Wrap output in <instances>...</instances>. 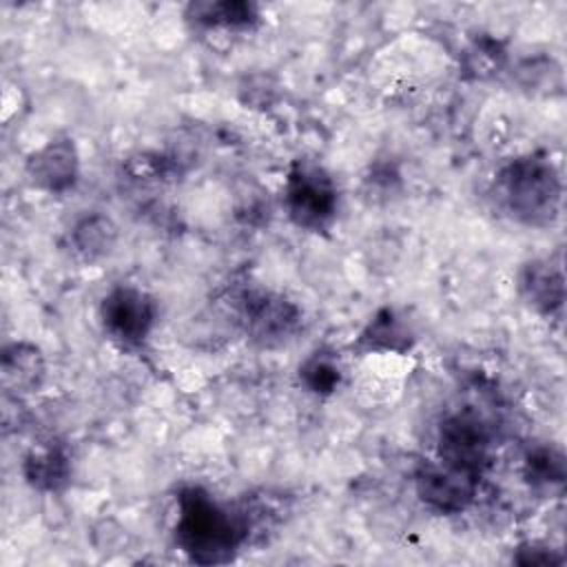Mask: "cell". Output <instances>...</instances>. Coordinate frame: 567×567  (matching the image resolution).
<instances>
[{"instance_id":"cell-1","label":"cell","mask_w":567,"mask_h":567,"mask_svg":"<svg viewBox=\"0 0 567 567\" xmlns=\"http://www.w3.org/2000/svg\"><path fill=\"white\" fill-rule=\"evenodd\" d=\"M248 534L246 516L217 503L202 487H186L177 496L175 540L190 560L226 563Z\"/></svg>"},{"instance_id":"cell-2","label":"cell","mask_w":567,"mask_h":567,"mask_svg":"<svg viewBox=\"0 0 567 567\" xmlns=\"http://www.w3.org/2000/svg\"><path fill=\"white\" fill-rule=\"evenodd\" d=\"M494 197L512 219L525 226H547L558 217L563 182L551 159L529 153L496 173Z\"/></svg>"},{"instance_id":"cell-3","label":"cell","mask_w":567,"mask_h":567,"mask_svg":"<svg viewBox=\"0 0 567 567\" xmlns=\"http://www.w3.org/2000/svg\"><path fill=\"white\" fill-rule=\"evenodd\" d=\"M286 208L290 219L306 230H323L337 213V188L332 177L317 164L299 159L286 179Z\"/></svg>"},{"instance_id":"cell-4","label":"cell","mask_w":567,"mask_h":567,"mask_svg":"<svg viewBox=\"0 0 567 567\" xmlns=\"http://www.w3.org/2000/svg\"><path fill=\"white\" fill-rule=\"evenodd\" d=\"M489 430L481 421L478 414L465 410V412H454L445 416L439 425L436 434V454L439 463L472 474L481 476L483 470L489 463Z\"/></svg>"},{"instance_id":"cell-5","label":"cell","mask_w":567,"mask_h":567,"mask_svg":"<svg viewBox=\"0 0 567 567\" xmlns=\"http://www.w3.org/2000/svg\"><path fill=\"white\" fill-rule=\"evenodd\" d=\"M239 317L250 341L264 348L286 343L297 332L301 321V312L292 301L268 290L241 292Z\"/></svg>"},{"instance_id":"cell-6","label":"cell","mask_w":567,"mask_h":567,"mask_svg":"<svg viewBox=\"0 0 567 567\" xmlns=\"http://www.w3.org/2000/svg\"><path fill=\"white\" fill-rule=\"evenodd\" d=\"M102 326L122 346H140L155 323V301L131 286L113 288L100 308Z\"/></svg>"},{"instance_id":"cell-7","label":"cell","mask_w":567,"mask_h":567,"mask_svg":"<svg viewBox=\"0 0 567 567\" xmlns=\"http://www.w3.org/2000/svg\"><path fill=\"white\" fill-rule=\"evenodd\" d=\"M478 476L452 470L443 463H423L414 474V489L423 505L439 514H458L476 496Z\"/></svg>"},{"instance_id":"cell-8","label":"cell","mask_w":567,"mask_h":567,"mask_svg":"<svg viewBox=\"0 0 567 567\" xmlns=\"http://www.w3.org/2000/svg\"><path fill=\"white\" fill-rule=\"evenodd\" d=\"M78 151L71 140H51L27 159V175L33 186L47 193H66L78 182Z\"/></svg>"},{"instance_id":"cell-9","label":"cell","mask_w":567,"mask_h":567,"mask_svg":"<svg viewBox=\"0 0 567 567\" xmlns=\"http://www.w3.org/2000/svg\"><path fill=\"white\" fill-rule=\"evenodd\" d=\"M518 292L532 310L540 315L558 312L565 301L563 268L551 259L527 261L518 275Z\"/></svg>"},{"instance_id":"cell-10","label":"cell","mask_w":567,"mask_h":567,"mask_svg":"<svg viewBox=\"0 0 567 567\" xmlns=\"http://www.w3.org/2000/svg\"><path fill=\"white\" fill-rule=\"evenodd\" d=\"M47 374V363L38 346L20 341L2 350L0 359V381L7 394L22 396L35 392Z\"/></svg>"},{"instance_id":"cell-11","label":"cell","mask_w":567,"mask_h":567,"mask_svg":"<svg viewBox=\"0 0 567 567\" xmlns=\"http://www.w3.org/2000/svg\"><path fill=\"white\" fill-rule=\"evenodd\" d=\"M22 474L35 489L58 492L71 478V458L60 443H44L24 456Z\"/></svg>"},{"instance_id":"cell-12","label":"cell","mask_w":567,"mask_h":567,"mask_svg":"<svg viewBox=\"0 0 567 567\" xmlns=\"http://www.w3.org/2000/svg\"><path fill=\"white\" fill-rule=\"evenodd\" d=\"M186 18L204 29H246L259 18V9L246 0H219V2H193Z\"/></svg>"},{"instance_id":"cell-13","label":"cell","mask_w":567,"mask_h":567,"mask_svg":"<svg viewBox=\"0 0 567 567\" xmlns=\"http://www.w3.org/2000/svg\"><path fill=\"white\" fill-rule=\"evenodd\" d=\"M359 346L363 350L405 352L412 346V330L392 308H383L359 334Z\"/></svg>"},{"instance_id":"cell-14","label":"cell","mask_w":567,"mask_h":567,"mask_svg":"<svg viewBox=\"0 0 567 567\" xmlns=\"http://www.w3.org/2000/svg\"><path fill=\"white\" fill-rule=\"evenodd\" d=\"M71 239H73L75 250L86 261H95L113 250L115 239H117V226L113 224L111 217H106L102 213H93V215L82 217L73 226Z\"/></svg>"},{"instance_id":"cell-15","label":"cell","mask_w":567,"mask_h":567,"mask_svg":"<svg viewBox=\"0 0 567 567\" xmlns=\"http://www.w3.org/2000/svg\"><path fill=\"white\" fill-rule=\"evenodd\" d=\"M523 474L534 487H554L565 481V456L551 445H538L527 452Z\"/></svg>"},{"instance_id":"cell-16","label":"cell","mask_w":567,"mask_h":567,"mask_svg":"<svg viewBox=\"0 0 567 567\" xmlns=\"http://www.w3.org/2000/svg\"><path fill=\"white\" fill-rule=\"evenodd\" d=\"M299 381L312 394H332L341 383V365L334 354L317 350L299 365Z\"/></svg>"},{"instance_id":"cell-17","label":"cell","mask_w":567,"mask_h":567,"mask_svg":"<svg viewBox=\"0 0 567 567\" xmlns=\"http://www.w3.org/2000/svg\"><path fill=\"white\" fill-rule=\"evenodd\" d=\"M503 60H505V51L492 38H478L465 51V69L476 78L492 75L503 64Z\"/></svg>"},{"instance_id":"cell-18","label":"cell","mask_w":567,"mask_h":567,"mask_svg":"<svg viewBox=\"0 0 567 567\" xmlns=\"http://www.w3.org/2000/svg\"><path fill=\"white\" fill-rule=\"evenodd\" d=\"M516 563L520 565H560L563 556L556 549L545 545H523L516 554Z\"/></svg>"}]
</instances>
